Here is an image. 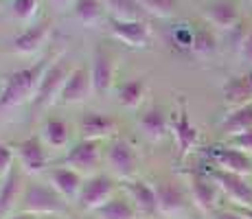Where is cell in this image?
I'll return each mask as SVG.
<instances>
[{
    "label": "cell",
    "mask_w": 252,
    "mask_h": 219,
    "mask_svg": "<svg viewBox=\"0 0 252 219\" xmlns=\"http://www.w3.org/2000/svg\"><path fill=\"white\" fill-rule=\"evenodd\" d=\"M60 55L62 53H55V51L46 53L37 62H33L31 66L2 75V81H0V110L18 108L22 103H31L37 88L42 84V79H44L48 66Z\"/></svg>",
    "instance_id": "1"
},
{
    "label": "cell",
    "mask_w": 252,
    "mask_h": 219,
    "mask_svg": "<svg viewBox=\"0 0 252 219\" xmlns=\"http://www.w3.org/2000/svg\"><path fill=\"white\" fill-rule=\"evenodd\" d=\"M18 211L35 217H64L68 215V199H64L48 182L29 180L18 204Z\"/></svg>",
    "instance_id": "2"
},
{
    "label": "cell",
    "mask_w": 252,
    "mask_h": 219,
    "mask_svg": "<svg viewBox=\"0 0 252 219\" xmlns=\"http://www.w3.org/2000/svg\"><path fill=\"white\" fill-rule=\"evenodd\" d=\"M70 70H72L70 62L62 55L57 57V60L48 66L44 79H42V84L37 88L33 101H31V108L35 112H42V110L51 108V105H55L57 101H60V94H62V90H64Z\"/></svg>",
    "instance_id": "3"
},
{
    "label": "cell",
    "mask_w": 252,
    "mask_h": 219,
    "mask_svg": "<svg viewBox=\"0 0 252 219\" xmlns=\"http://www.w3.org/2000/svg\"><path fill=\"white\" fill-rule=\"evenodd\" d=\"M169 131L176 143L178 160H184L200 145V129L193 125L191 116H189V105L184 96H178L176 110L171 112V119H169Z\"/></svg>",
    "instance_id": "4"
},
{
    "label": "cell",
    "mask_w": 252,
    "mask_h": 219,
    "mask_svg": "<svg viewBox=\"0 0 252 219\" xmlns=\"http://www.w3.org/2000/svg\"><path fill=\"white\" fill-rule=\"evenodd\" d=\"M116 195V178L110 173H92L84 180L79 195H77V206L84 213H94L105 202H110Z\"/></svg>",
    "instance_id": "5"
},
{
    "label": "cell",
    "mask_w": 252,
    "mask_h": 219,
    "mask_svg": "<svg viewBox=\"0 0 252 219\" xmlns=\"http://www.w3.org/2000/svg\"><path fill=\"white\" fill-rule=\"evenodd\" d=\"M187 191L191 197V204L202 213V215H213L220 206L221 191L208 173L191 171L187 175Z\"/></svg>",
    "instance_id": "6"
},
{
    "label": "cell",
    "mask_w": 252,
    "mask_h": 219,
    "mask_svg": "<svg viewBox=\"0 0 252 219\" xmlns=\"http://www.w3.org/2000/svg\"><path fill=\"white\" fill-rule=\"evenodd\" d=\"M105 162H108L110 175H114L116 180L125 182V180L138 178V156L134 152L132 143L125 138H114L110 143L108 152H105Z\"/></svg>",
    "instance_id": "7"
},
{
    "label": "cell",
    "mask_w": 252,
    "mask_h": 219,
    "mask_svg": "<svg viewBox=\"0 0 252 219\" xmlns=\"http://www.w3.org/2000/svg\"><path fill=\"white\" fill-rule=\"evenodd\" d=\"M158 199V215L167 219H184L189 215V191H184L180 184L160 180L154 184Z\"/></svg>",
    "instance_id": "8"
},
{
    "label": "cell",
    "mask_w": 252,
    "mask_h": 219,
    "mask_svg": "<svg viewBox=\"0 0 252 219\" xmlns=\"http://www.w3.org/2000/svg\"><path fill=\"white\" fill-rule=\"evenodd\" d=\"M53 31H55V22L53 18H42V20L29 24L24 31H20L13 37V53L22 57H31L35 53H40L42 48L51 42Z\"/></svg>",
    "instance_id": "9"
},
{
    "label": "cell",
    "mask_w": 252,
    "mask_h": 219,
    "mask_svg": "<svg viewBox=\"0 0 252 219\" xmlns=\"http://www.w3.org/2000/svg\"><path fill=\"white\" fill-rule=\"evenodd\" d=\"M90 77L94 94H108L114 88L116 79V60L114 53L103 44H96L92 48V60H90Z\"/></svg>",
    "instance_id": "10"
},
{
    "label": "cell",
    "mask_w": 252,
    "mask_h": 219,
    "mask_svg": "<svg viewBox=\"0 0 252 219\" xmlns=\"http://www.w3.org/2000/svg\"><path fill=\"white\" fill-rule=\"evenodd\" d=\"M108 31L112 35V40L127 48H136V51H145L154 42V31L147 20H129V22L110 20Z\"/></svg>",
    "instance_id": "11"
},
{
    "label": "cell",
    "mask_w": 252,
    "mask_h": 219,
    "mask_svg": "<svg viewBox=\"0 0 252 219\" xmlns=\"http://www.w3.org/2000/svg\"><path fill=\"white\" fill-rule=\"evenodd\" d=\"M206 173L211 175V180L220 187L221 195L228 197L235 208H252V187L248 184L246 175L221 171V169H217V167Z\"/></svg>",
    "instance_id": "12"
},
{
    "label": "cell",
    "mask_w": 252,
    "mask_h": 219,
    "mask_svg": "<svg viewBox=\"0 0 252 219\" xmlns=\"http://www.w3.org/2000/svg\"><path fill=\"white\" fill-rule=\"evenodd\" d=\"M16 160L20 164V169L27 175H40L48 171V154L46 145L40 136H29L16 143Z\"/></svg>",
    "instance_id": "13"
},
{
    "label": "cell",
    "mask_w": 252,
    "mask_h": 219,
    "mask_svg": "<svg viewBox=\"0 0 252 219\" xmlns=\"http://www.w3.org/2000/svg\"><path fill=\"white\" fill-rule=\"evenodd\" d=\"M101 145H103L101 140L79 138L77 143H72L70 149L66 152L64 164H66V167L77 169V171L84 173V175L96 173L94 169H96V164H99V160H101V154H103Z\"/></svg>",
    "instance_id": "14"
},
{
    "label": "cell",
    "mask_w": 252,
    "mask_h": 219,
    "mask_svg": "<svg viewBox=\"0 0 252 219\" xmlns=\"http://www.w3.org/2000/svg\"><path fill=\"white\" fill-rule=\"evenodd\" d=\"M77 131L79 138L88 140H108L119 134V121L112 119L110 114H101V112L88 110L77 119Z\"/></svg>",
    "instance_id": "15"
},
{
    "label": "cell",
    "mask_w": 252,
    "mask_h": 219,
    "mask_svg": "<svg viewBox=\"0 0 252 219\" xmlns=\"http://www.w3.org/2000/svg\"><path fill=\"white\" fill-rule=\"evenodd\" d=\"M206 156L217 169L237 175H250L252 173V156L230 147V145H213L206 149Z\"/></svg>",
    "instance_id": "16"
},
{
    "label": "cell",
    "mask_w": 252,
    "mask_h": 219,
    "mask_svg": "<svg viewBox=\"0 0 252 219\" xmlns=\"http://www.w3.org/2000/svg\"><path fill=\"white\" fill-rule=\"evenodd\" d=\"M90 94H94L90 68L88 66H72L57 103L60 105H79V103H84V101H88Z\"/></svg>",
    "instance_id": "17"
},
{
    "label": "cell",
    "mask_w": 252,
    "mask_h": 219,
    "mask_svg": "<svg viewBox=\"0 0 252 219\" xmlns=\"http://www.w3.org/2000/svg\"><path fill=\"white\" fill-rule=\"evenodd\" d=\"M123 193L129 197V202L136 206L138 215L143 217H152L158 215V199H156V187L149 184L143 178H132L121 182Z\"/></svg>",
    "instance_id": "18"
},
{
    "label": "cell",
    "mask_w": 252,
    "mask_h": 219,
    "mask_svg": "<svg viewBox=\"0 0 252 219\" xmlns=\"http://www.w3.org/2000/svg\"><path fill=\"white\" fill-rule=\"evenodd\" d=\"M84 173H79L77 169L66 167V164H60V167H51L46 171V182L55 188L64 199L68 202H75L77 195H79L81 187H84Z\"/></svg>",
    "instance_id": "19"
},
{
    "label": "cell",
    "mask_w": 252,
    "mask_h": 219,
    "mask_svg": "<svg viewBox=\"0 0 252 219\" xmlns=\"http://www.w3.org/2000/svg\"><path fill=\"white\" fill-rule=\"evenodd\" d=\"M202 16L211 27L220 29V31H232L241 24L239 9L232 0H211L204 4Z\"/></svg>",
    "instance_id": "20"
},
{
    "label": "cell",
    "mask_w": 252,
    "mask_h": 219,
    "mask_svg": "<svg viewBox=\"0 0 252 219\" xmlns=\"http://www.w3.org/2000/svg\"><path fill=\"white\" fill-rule=\"evenodd\" d=\"M24 175L27 173L20 169V164H16V167L9 171V175L2 178V182H0V217L11 215L18 208L22 191H24V184H27Z\"/></svg>",
    "instance_id": "21"
},
{
    "label": "cell",
    "mask_w": 252,
    "mask_h": 219,
    "mask_svg": "<svg viewBox=\"0 0 252 219\" xmlns=\"http://www.w3.org/2000/svg\"><path fill=\"white\" fill-rule=\"evenodd\" d=\"M147 94H149V81L145 79V77H134V79L119 86V90H116V101H119V105L123 110L136 112L140 105L145 103Z\"/></svg>",
    "instance_id": "22"
},
{
    "label": "cell",
    "mask_w": 252,
    "mask_h": 219,
    "mask_svg": "<svg viewBox=\"0 0 252 219\" xmlns=\"http://www.w3.org/2000/svg\"><path fill=\"white\" fill-rule=\"evenodd\" d=\"M140 134L149 140V143H160L164 136L169 134V116L160 108H149L143 112L138 119Z\"/></svg>",
    "instance_id": "23"
},
{
    "label": "cell",
    "mask_w": 252,
    "mask_h": 219,
    "mask_svg": "<svg viewBox=\"0 0 252 219\" xmlns=\"http://www.w3.org/2000/svg\"><path fill=\"white\" fill-rule=\"evenodd\" d=\"M221 94H224V103L226 108H239L252 101V84L248 79V75H232L226 79L224 88H221Z\"/></svg>",
    "instance_id": "24"
},
{
    "label": "cell",
    "mask_w": 252,
    "mask_h": 219,
    "mask_svg": "<svg viewBox=\"0 0 252 219\" xmlns=\"http://www.w3.org/2000/svg\"><path fill=\"white\" fill-rule=\"evenodd\" d=\"M72 16H75L77 22H81L88 29H94L103 22H110L103 0H75Z\"/></svg>",
    "instance_id": "25"
},
{
    "label": "cell",
    "mask_w": 252,
    "mask_h": 219,
    "mask_svg": "<svg viewBox=\"0 0 252 219\" xmlns=\"http://www.w3.org/2000/svg\"><path fill=\"white\" fill-rule=\"evenodd\" d=\"M252 129V101L239 108H232L226 112V116L220 121V131L226 138H232L237 134Z\"/></svg>",
    "instance_id": "26"
},
{
    "label": "cell",
    "mask_w": 252,
    "mask_h": 219,
    "mask_svg": "<svg viewBox=\"0 0 252 219\" xmlns=\"http://www.w3.org/2000/svg\"><path fill=\"white\" fill-rule=\"evenodd\" d=\"M40 138L44 140L46 147L64 149L70 145V138H72L70 125L62 119H46L40 127Z\"/></svg>",
    "instance_id": "27"
},
{
    "label": "cell",
    "mask_w": 252,
    "mask_h": 219,
    "mask_svg": "<svg viewBox=\"0 0 252 219\" xmlns=\"http://www.w3.org/2000/svg\"><path fill=\"white\" fill-rule=\"evenodd\" d=\"M92 219H138V211L129 197L125 195H114L110 202H105L101 208L92 213Z\"/></svg>",
    "instance_id": "28"
},
{
    "label": "cell",
    "mask_w": 252,
    "mask_h": 219,
    "mask_svg": "<svg viewBox=\"0 0 252 219\" xmlns=\"http://www.w3.org/2000/svg\"><path fill=\"white\" fill-rule=\"evenodd\" d=\"M105 11H108L110 20H145L147 13L143 11V7L138 4V0H103Z\"/></svg>",
    "instance_id": "29"
},
{
    "label": "cell",
    "mask_w": 252,
    "mask_h": 219,
    "mask_svg": "<svg viewBox=\"0 0 252 219\" xmlns=\"http://www.w3.org/2000/svg\"><path fill=\"white\" fill-rule=\"evenodd\" d=\"M217 51V37L215 33L208 27H200L195 29V35H193V46L191 53L195 57H211Z\"/></svg>",
    "instance_id": "30"
},
{
    "label": "cell",
    "mask_w": 252,
    "mask_h": 219,
    "mask_svg": "<svg viewBox=\"0 0 252 219\" xmlns=\"http://www.w3.org/2000/svg\"><path fill=\"white\" fill-rule=\"evenodd\" d=\"M138 4L143 7V11L147 16L167 20V18H173L178 13L180 0H138Z\"/></svg>",
    "instance_id": "31"
},
{
    "label": "cell",
    "mask_w": 252,
    "mask_h": 219,
    "mask_svg": "<svg viewBox=\"0 0 252 219\" xmlns=\"http://www.w3.org/2000/svg\"><path fill=\"white\" fill-rule=\"evenodd\" d=\"M11 11H13V18H16L18 22L24 24V27H29V24H33L37 11H40V0H13Z\"/></svg>",
    "instance_id": "32"
},
{
    "label": "cell",
    "mask_w": 252,
    "mask_h": 219,
    "mask_svg": "<svg viewBox=\"0 0 252 219\" xmlns=\"http://www.w3.org/2000/svg\"><path fill=\"white\" fill-rule=\"evenodd\" d=\"M193 35H195V29H189V24H178L171 31V44L178 51H191Z\"/></svg>",
    "instance_id": "33"
},
{
    "label": "cell",
    "mask_w": 252,
    "mask_h": 219,
    "mask_svg": "<svg viewBox=\"0 0 252 219\" xmlns=\"http://www.w3.org/2000/svg\"><path fill=\"white\" fill-rule=\"evenodd\" d=\"M16 149L11 147V145L2 143L0 140V180L4 178V175H9L13 167H16Z\"/></svg>",
    "instance_id": "34"
},
{
    "label": "cell",
    "mask_w": 252,
    "mask_h": 219,
    "mask_svg": "<svg viewBox=\"0 0 252 219\" xmlns=\"http://www.w3.org/2000/svg\"><path fill=\"white\" fill-rule=\"evenodd\" d=\"M226 145H230V147H235V149H239V152L252 156V129L244 131V134L232 136V138H228V143Z\"/></svg>",
    "instance_id": "35"
},
{
    "label": "cell",
    "mask_w": 252,
    "mask_h": 219,
    "mask_svg": "<svg viewBox=\"0 0 252 219\" xmlns=\"http://www.w3.org/2000/svg\"><path fill=\"white\" fill-rule=\"evenodd\" d=\"M237 53H239V57L246 62V64H252V29L246 31L244 40H241V44L237 46Z\"/></svg>",
    "instance_id": "36"
},
{
    "label": "cell",
    "mask_w": 252,
    "mask_h": 219,
    "mask_svg": "<svg viewBox=\"0 0 252 219\" xmlns=\"http://www.w3.org/2000/svg\"><path fill=\"white\" fill-rule=\"evenodd\" d=\"M211 219H246L237 208H228V211H215Z\"/></svg>",
    "instance_id": "37"
},
{
    "label": "cell",
    "mask_w": 252,
    "mask_h": 219,
    "mask_svg": "<svg viewBox=\"0 0 252 219\" xmlns=\"http://www.w3.org/2000/svg\"><path fill=\"white\" fill-rule=\"evenodd\" d=\"M48 2H51V7H55L57 11H66V9H72L75 0H48Z\"/></svg>",
    "instance_id": "38"
},
{
    "label": "cell",
    "mask_w": 252,
    "mask_h": 219,
    "mask_svg": "<svg viewBox=\"0 0 252 219\" xmlns=\"http://www.w3.org/2000/svg\"><path fill=\"white\" fill-rule=\"evenodd\" d=\"M4 219H40V217L31 215V213H22V211H18V213H11V215H7Z\"/></svg>",
    "instance_id": "39"
},
{
    "label": "cell",
    "mask_w": 252,
    "mask_h": 219,
    "mask_svg": "<svg viewBox=\"0 0 252 219\" xmlns=\"http://www.w3.org/2000/svg\"><path fill=\"white\" fill-rule=\"evenodd\" d=\"M237 211H239L246 219H252V208H237Z\"/></svg>",
    "instance_id": "40"
},
{
    "label": "cell",
    "mask_w": 252,
    "mask_h": 219,
    "mask_svg": "<svg viewBox=\"0 0 252 219\" xmlns=\"http://www.w3.org/2000/svg\"><path fill=\"white\" fill-rule=\"evenodd\" d=\"M40 219H64V217H40Z\"/></svg>",
    "instance_id": "41"
},
{
    "label": "cell",
    "mask_w": 252,
    "mask_h": 219,
    "mask_svg": "<svg viewBox=\"0 0 252 219\" xmlns=\"http://www.w3.org/2000/svg\"><path fill=\"white\" fill-rule=\"evenodd\" d=\"M248 79H250V84H252V70L248 72Z\"/></svg>",
    "instance_id": "42"
},
{
    "label": "cell",
    "mask_w": 252,
    "mask_h": 219,
    "mask_svg": "<svg viewBox=\"0 0 252 219\" xmlns=\"http://www.w3.org/2000/svg\"><path fill=\"white\" fill-rule=\"evenodd\" d=\"M2 2H4V0H0V7H2Z\"/></svg>",
    "instance_id": "43"
},
{
    "label": "cell",
    "mask_w": 252,
    "mask_h": 219,
    "mask_svg": "<svg viewBox=\"0 0 252 219\" xmlns=\"http://www.w3.org/2000/svg\"><path fill=\"white\" fill-rule=\"evenodd\" d=\"M246 2H250V4H252V0H246Z\"/></svg>",
    "instance_id": "44"
},
{
    "label": "cell",
    "mask_w": 252,
    "mask_h": 219,
    "mask_svg": "<svg viewBox=\"0 0 252 219\" xmlns=\"http://www.w3.org/2000/svg\"><path fill=\"white\" fill-rule=\"evenodd\" d=\"M0 182H2V180H0Z\"/></svg>",
    "instance_id": "45"
}]
</instances>
